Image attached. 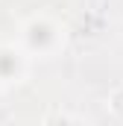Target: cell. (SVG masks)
Wrapping results in <instances>:
<instances>
[{
    "label": "cell",
    "instance_id": "cell-1",
    "mask_svg": "<svg viewBox=\"0 0 123 126\" xmlns=\"http://www.w3.org/2000/svg\"><path fill=\"white\" fill-rule=\"evenodd\" d=\"M24 38H27V47L32 53H47L56 44V30L47 21H32L27 27V32H24Z\"/></svg>",
    "mask_w": 123,
    "mask_h": 126
},
{
    "label": "cell",
    "instance_id": "cell-2",
    "mask_svg": "<svg viewBox=\"0 0 123 126\" xmlns=\"http://www.w3.org/2000/svg\"><path fill=\"white\" fill-rule=\"evenodd\" d=\"M21 76V56L15 50H0V82H12Z\"/></svg>",
    "mask_w": 123,
    "mask_h": 126
}]
</instances>
